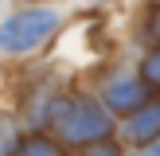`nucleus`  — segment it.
<instances>
[{
  "label": "nucleus",
  "instance_id": "f257e3e1",
  "mask_svg": "<svg viewBox=\"0 0 160 156\" xmlns=\"http://www.w3.org/2000/svg\"><path fill=\"white\" fill-rule=\"evenodd\" d=\"M51 125H55L62 144H82V148L94 144V140H106L113 133L106 105H98L90 98H62L51 109Z\"/></svg>",
  "mask_w": 160,
  "mask_h": 156
},
{
  "label": "nucleus",
  "instance_id": "f03ea898",
  "mask_svg": "<svg viewBox=\"0 0 160 156\" xmlns=\"http://www.w3.org/2000/svg\"><path fill=\"white\" fill-rule=\"evenodd\" d=\"M59 27V12L51 8H23V12H12L4 23H0V51L4 55H23L35 51L39 43L55 35Z\"/></svg>",
  "mask_w": 160,
  "mask_h": 156
},
{
  "label": "nucleus",
  "instance_id": "7ed1b4c3",
  "mask_svg": "<svg viewBox=\"0 0 160 156\" xmlns=\"http://www.w3.org/2000/svg\"><path fill=\"white\" fill-rule=\"evenodd\" d=\"M102 101H106V109H113V113H133L137 105H145L148 101V86L141 82V78L133 74H117L106 82V90H102Z\"/></svg>",
  "mask_w": 160,
  "mask_h": 156
},
{
  "label": "nucleus",
  "instance_id": "20e7f679",
  "mask_svg": "<svg viewBox=\"0 0 160 156\" xmlns=\"http://www.w3.org/2000/svg\"><path fill=\"white\" fill-rule=\"evenodd\" d=\"M125 140H133V144L160 140V98H148L145 105L125 113Z\"/></svg>",
  "mask_w": 160,
  "mask_h": 156
},
{
  "label": "nucleus",
  "instance_id": "39448f33",
  "mask_svg": "<svg viewBox=\"0 0 160 156\" xmlns=\"http://www.w3.org/2000/svg\"><path fill=\"white\" fill-rule=\"evenodd\" d=\"M12 156H67V148H62V140H55V137H43V133H31V137L16 140Z\"/></svg>",
  "mask_w": 160,
  "mask_h": 156
},
{
  "label": "nucleus",
  "instance_id": "423d86ee",
  "mask_svg": "<svg viewBox=\"0 0 160 156\" xmlns=\"http://www.w3.org/2000/svg\"><path fill=\"white\" fill-rule=\"evenodd\" d=\"M141 82H145L148 90H160V47L141 59Z\"/></svg>",
  "mask_w": 160,
  "mask_h": 156
},
{
  "label": "nucleus",
  "instance_id": "0eeeda50",
  "mask_svg": "<svg viewBox=\"0 0 160 156\" xmlns=\"http://www.w3.org/2000/svg\"><path fill=\"white\" fill-rule=\"evenodd\" d=\"M82 156H121V148H117L113 140L106 137V140H94V144H86V152H82Z\"/></svg>",
  "mask_w": 160,
  "mask_h": 156
},
{
  "label": "nucleus",
  "instance_id": "6e6552de",
  "mask_svg": "<svg viewBox=\"0 0 160 156\" xmlns=\"http://www.w3.org/2000/svg\"><path fill=\"white\" fill-rule=\"evenodd\" d=\"M12 148H16V129L0 121V156H12Z\"/></svg>",
  "mask_w": 160,
  "mask_h": 156
},
{
  "label": "nucleus",
  "instance_id": "1a4fd4ad",
  "mask_svg": "<svg viewBox=\"0 0 160 156\" xmlns=\"http://www.w3.org/2000/svg\"><path fill=\"white\" fill-rule=\"evenodd\" d=\"M148 35L160 43V4H152V12H148Z\"/></svg>",
  "mask_w": 160,
  "mask_h": 156
},
{
  "label": "nucleus",
  "instance_id": "9d476101",
  "mask_svg": "<svg viewBox=\"0 0 160 156\" xmlns=\"http://www.w3.org/2000/svg\"><path fill=\"white\" fill-rule=\"evenodd\" d=\"M137 156H160V140H152V144H141Z\"/></svg>",
  "mask_w": 160,
  "mask_h": 156
}]
</instances>
